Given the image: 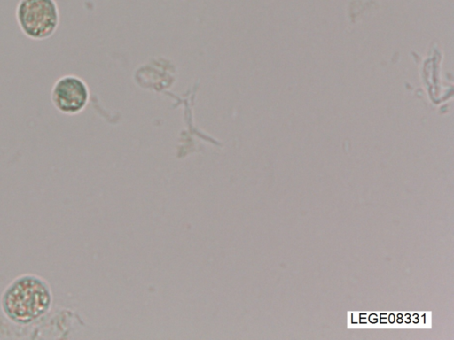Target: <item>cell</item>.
<instances>
[{
	"label": "cell",
	"mask_w": 454,
	"mask_h": 340,
	"mask_svg": "<svg viewBox=\"0 0 454 340\" xmlns=\"http://www.w3.org/2000/svg\"><path fill=\"white\" fill-rule=\"evenodd\" d=\"M17 19L27 37L45 39L57 28L58 9L53 0H22L17 9Z\"/></svg>",
	"instance_id": "2"
},
{
	"label": "cell",
	"mask_w": 454,
	"mask_h": 340,
	"mask_svg": "<svg viewBox=\"0 0 454 340\" xmlns=\"http://www.w3.org/2000/svg\"><path fill=\"white\" fill-rule=\"evenodd\" d=\"M51 97L58 111L66 114H75L87 104L89 90L80 78L67 75L54 83Z\"/></svg>",
	"instance_id": "3"
},
{
	"label": "cell",
	"mask_w": 454,
	"mask_h": 340,
	"mask_svg": "<svg viewBox=\"0 0 454 340\" xmlns=\"http://www.w3.org/2000/svg\"><path fill=\"white\" fill-rule=\"evenodd\" d=\"M50 305V293L39 280L23 278L6 292L4 305L12 319L26 322L44 313Z\"/></svg>",
	"instance_id": "1"
}]
</instances>
